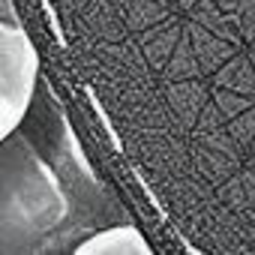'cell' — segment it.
I'll return each mask as SVG.
<instances>
[{"label":"cell","mask_w":255,"mask_h":255,"mask_svg":"<svg viewBox=\"0 0 255 255\" xmlns=\"http://www.w3.org/2000/svg\"><path fill=\"white\" fill-rule=\"evenodd\" d=\"M18 156L21 165H15V156L3 150V231L24 219L21 231L15 234V240H21L18 249H24L27 240H33L42 231H51L66 216L69 201L51 168H45V162L36 159L30 147H21ZM15 240L6 246V252H15Z\"/></svg>","instance_id":"6da1fadb"},{"label":"cell","mask_w":255,"mask_h":255,"mask_svg":"<svg viewBox=\"0 0 255 255\" xmlns=\"http://www.w3.org/2000/svg\"><path fill=\"white\" fill-rule=\"evenodd\" d=\"M39 57L15 18L12 0H3V21H0V132L3 138L24 120V111L33 99Z\"/></svg>","instance_id":"7a4b0ae2"},{"label":"cell","mask_w":255,"mask_h":255,"mask_svg":"<svg viewBox=\"0 0 255 255\" xmlns=\"http://www.w3.org/2000/svg\"><path fill=\"white\" fill-rule=\"evenodd\" d=\"M78 255H150V243L135 225H114L105 231L90 234L84 243L75 246Z\"/></svg>","instance_id":"3957f363"}]
</instances>
